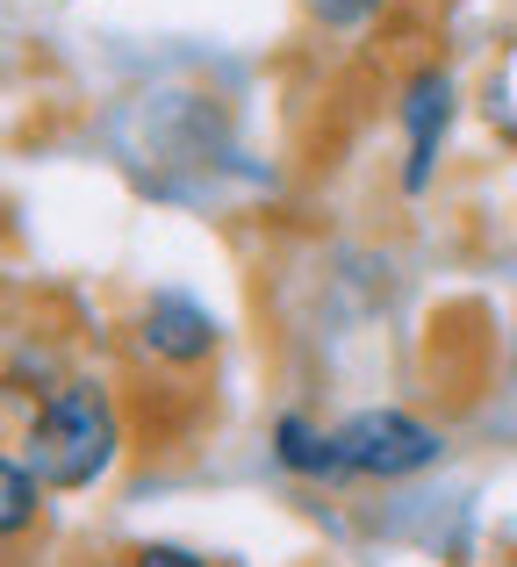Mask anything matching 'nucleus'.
I'll use <instances>...</instances> for the list:
<instances>
[{"mask_svg":"<svg viewBox=\"0 0 517 567\" xmlns=\"http://www.w3.org/2000/svg\"><path fill=\"white\" fill-rule=\"evenodd\" d=\"M115 453H123V416H115V395L94 374L58 381L37 402L22 439V467L43 482V496H80V488L108 482Z\"/></svg>","mask_w":517,"mask_h":567,"instance_id":"obj_1","label":"nucleus"},{"mask_svg":"<svg viewBox=\"0 0 517 567\" xmlns=\"http://www.w3.org/2000/svg\"><path fill=\"white\" fill-rule=\"evenodd\" d=\"M331 445L338 474H366V482H403V474H424L432 460H446V439L410 410H360L331 431Z\"/></svg>","mask_w":517,"mask_h":567,"instance_id":"obj_2","label":"nucleus"},{"mask_svg":"<svg viewBox=\"0 0 517 567\" xmlns=\"http://www.w3.org/2000/svg\"><path fill=\"white\" fill-rule=\"evenodd\" d=\"M216 338H224L216 317L180 288H158L152 302H144V317H137V346L152 352V360H166V367H201L216 352Z\"/></svg>","mask_w":517,"mask_h":567,"instance_id":"obj_3","label":"nucleus"},{"mask_svg":"<svg viewBox=\"0 0 517 567\" xmlns=\"http://www.w3.org/2000/svg\"><path fill=\"white\" fill-rule=\"evenodd\" d=\"M446 123H453V72L424 65L417 80L403 86V130H410V166H403V187H410V194L432 187V166H438V144H446Z\"/></svg>","mask_w":517,"mask_h":567,"instance_id":"obj_4","label":"nucleus"},{"mask_svg":"<svg viewBox=\"0 0 517 567\" xmlns=\"http://www.w3.org/2000/svg\"><path fill=\"white\" fill-rule=\"evenodd\" d=\"M273 460L288 474H309V482H338V445H331V431H317L309 416H280L273 424Z\"/></svg>","mask_w":517,"mask_h":567,"instance_id":"obj_5","label":"nucleus"},{"mask_svg":"<svg viewBox=\"0 0 517 567\" xmlns=\"http://www.w3.org/2000/svg\"><path fill=\"white\" fill-rule=\"evenodd\" d=\"M37 525H43V482L22 460L0 453V546H22Z\"/></svg>","mask_w":517,"mask_h":567,"instance_id":"obj_6","label":"nucleus"},{"mask_svg":"<svg viewBox=\"0 0 517 567\" xmlns=\"http://www.w3.org/2000/svg\"><path fill=\"white\" fill-rule=\"evenodd\" d=\"M130 567H216V560L187 554V546H173V539H144V546H130Z\"/></svg>","mask_w":517,"mask_h":567,"instance_id":"obj_7","label":"nucleus"},{"mask_svg":"<svg viewBox=\"0 0 517 567\" xmlns=\"http://www.w3.org/2000/svg\"><path fill=\"white\" fill-rule=\"evenodd\" d=\"M366 8H374V0H317V14H323V22H360Z\"/></svg>","mask_w":517,"mask_h":567,"instance_id":"obj_8","label":"nucleus"}]
</instances>
